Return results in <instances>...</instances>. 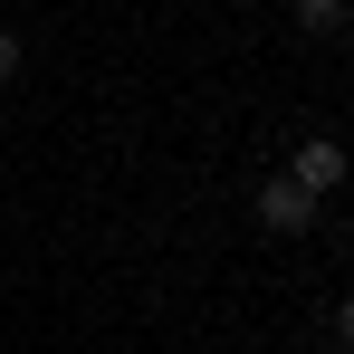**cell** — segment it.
I'll return each mask as SVG.
<instances>
[{"instance_id":"obj_2","label":"cell","mask_w":354,"mask_h":354,"mask_svg":"<svg viewBox=\"0 0 354 354\" xmlns=\"http://www.w3.org/2000/svg\"><path fill=\"white\" fill-rule=\"evenodd\" d=\"M297 182H306V192H335V182H345V144H335V134H306V144H297V163H288Z\"/></svg>"},{"instance_id":"obj_1","label":"cell","mask_w":354,"mask_h":354,"mask_svg":"<svg viewBox=\"0 0 354 354\" xmlns=\"http://www.w3.org/2000/svg\"><path fill=\"white\" fill-rule=\"evenodd\" d=\"M259 221H268V230H306V221H316V192H306L297 173L259 182Z\"/></svg>"},{"instance_id":"obj_4","label":"cell","mask_w":354,"mask_h":354,"mask_svg":"<svg viewBox=\"0 0 354 354\" xmlns=\"http://www.w3.org/2000/svg\"><path fill=\"white\" fill-rule=\"evenodd\" d=\"M19 67H29V48H19V39H10V29H0V86H10V77H19Z\"/></svg>"},{"instance_id":"obj_3","label":"cell","mask_w":354,"mask_h":354,"mask_svg":"<svg viewBox=\"0 0 354 354\" xmlns=\"http://www.w3.org/2000/svg\"><path fill=\"white\" fill-rule=\"evenodd\" d=\"M345 10H354V0H297V19H306V29H345Z\"/></svg>"},{"instance_id":"obj_5","label":"cell","mask_w":354,"mask_h":354,"mask_svg":"<svg viewBox=\"0 0 354 354\" xmlns=\"http://www.w3.org/2000/svg\"><path fill=\"white\" fill-rule=\"evenodd\" d=\"M335 335H345V345H354V297H345V306H335Z\"/></svg>"}]
</instances>
